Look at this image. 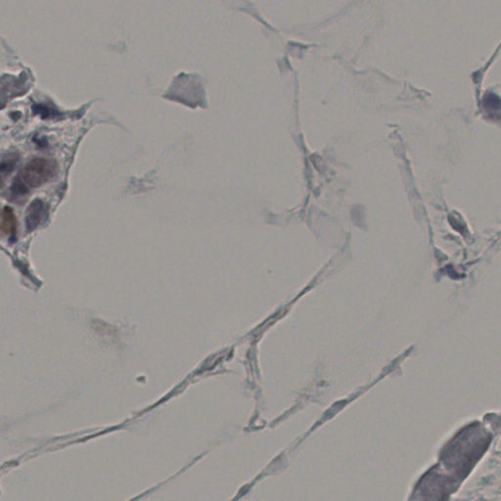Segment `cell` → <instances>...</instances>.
I'll use <instances>...</instances> for the list:
<instances>
[{"mask_svg":"<svg viewBox=\"0 0 501 501\" xmlns=\"http://www.w3.org/2000/svg\"><path fill=\"white\" fill-rule=\"evenodd\" d=\"M58 166L55 161L46 158H36L30 161L19 173V180L27 188L41 187L55 178Z\"/></svg>","mask_w":501,"mask_h":501,"instance_id":"cell-1","label":"cell"},{"mask_svg":"<svg viewBox=\"0 0 501 501\" xmlns=\"http://www.w3.org/2000/svg\"><path fill=\"white\" fill-rule=\"evenodd\" d=\"M43 215H45V205L41 200L36 199L35 201L31 203L28 211H27V231L30 232L35 231L43 221Z\"/></svg>","mask_w":501,"mask_h":501,"instance_id":"cell-2","label":"cell"},{"mask_svg":"<svg viewBox=\"0 0 501 501\" xmlns=\"http://www.w3.org/2000/svg\"><path fill=\"white\" fill-rule=\"evenodd\" d=\"M17 232V219L11 208L6 207L0 212V233L14 239Z\"/></svg>","mask_w":501,"mask_h":501,"instance_id":"cell-3","label":"cell"},{"mask_svg":"<svg viewBox=\"0 0 501 501\" xmlns=\"http://www.w3.org/2000/svg\"><path fill=\"white\" fill-rule=\"evenodd\" d=\"M17 163H18V156L17 155H11L4 159V160H2L1 163H0V173H7L12 172L14 168H15Z\"/></svg>","mask_w":501,"mask_h":501,"instance_id":"cell-4","label":"cell"}]
</instances>
